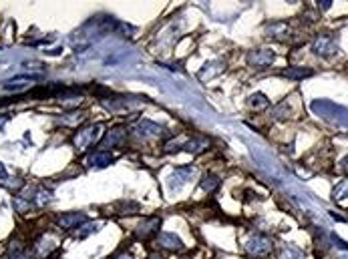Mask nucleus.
<instances>
[{"mask_svg":"<svg viewBox=\"0 0 348 259\" xmlns=\"http://www.w3.org/2000/svg\"><path fill=\"white\" fill-rule=\"evenodd\" d=\"M312 113L316 117H320L322 121L336 125V127H348V109L342 105H336L328 99H316L310 105Z\"/></svg>","mask_w":348,"mask_h":259,"instance_id":"1","label":"nucleus"},{"mask_svg":"<svg viewBox=\"0 0 348 259\" xmlns=\"http://www.w3.org/2000/svg\"><path fill=\"white\" fill-rule=\"evenodd\" d=\"M244 249H246L248 257H252V259H264V257H268V255L272 253V249H274V243H272V239H270L268 235L256 233V235H252V237H250V239L246 241Z\"/></svg>","mask_w":348,"mask_h":259,"instance_id":"2","label":"nucleus"},{"mask_svg":"<svg viewBox=\"0 0 348 259\" xmlns=\"http://www.w3.org/2000/svg\"><path fill=\"white\" fill-rule=\"evenodd\" d=\"M103 129L101 125H87L83 129H79L73 135V145L77 151H87L91 145H95L99 141V131Z\"/></svg>","mask_w":348,"mask_h":259,"instance_id":"3","label":"nucleus"},{"mask_svg":"<svg viewBox=\"0 0 348 259\" xmlns=\"http://www.w3.org/2000/svg\"><path fill=\"white\" fill-rule=\"evenodd\" d=\"M312 52L318 54V56H332L338 52V42L332 34H318L314 40H312Z\"/></svg>","mask_w":348,"mask_h":259,"instance_id":"4","label":"nucleus"},{"mask_svg":"<svg viewBox=\"0 0 348 259\" xmlns=\"http://www.w3.org/2000/svg\"><path fill=\"white\" fill-rule=\"evenodd\" d=\"M274 60H276V52L272 48H256V50L248 52V64L258 71L272 67Z\"/></svg>","mask_w":348,"mask_h":259,"instance_id":"5","label":"nucleus"},{"mask_svg":"<svg viewBox=\"0 0 348 259\" xmlns=\"http://www.w3.org/2000/svg\"><path fill=\"white\" fill-rule=\"evenodd\" d=\"M159 227H161V217H157V215H153V217H145V219L137 225L135 235H137V239L147 241L149 237H153V235H157V233H159Z\"/></svg>","mask_w":348,"mask_h":259,"instance_id":"6","label":"nucleus"},{"mask_svg":"<svg viewBox=\"0 0 348 259\" xmlns=\"http://www.w3.org/2000/svg\"><path fill=\"white\" fill-rule=\"evenodd\" d=\"M125 137H127V129H125V127H113V129L101 139V143H99V145H101V151L113 149V147L121 145V143L125 141Z\"/></svg>","mask_w":348,"mask_h":259,"instance_id":"7","label":"nucleus"},{"mask_svg":"<svg viewBox=\"0 0 348 259\" xmlns=\"http://www.w3.org/2000/svg\"><path fill=\"white\" fill-rule=\"evenodd\" d=\"M85 221H87L85 213H63L56 217V225L61 229H75V227L83 225Z\"/></svg>","mask_w":348,"mask_h":259,"instance_id":"8","label":"nucleus"},{"mask_svg":"<svg viewBox=\"0 0 348 259\" xmlns=\"http://www.w3.org/2000/svg\"><path fill=\"white\" fill-rule=\"evenodd\" d=\"M54 249H56V239H54L52 235H42V237L34 243V255H38V257H46V255H50Z\"/></svg>","mask_w":348,"mask_h":259,"instance_id":"9","label":"nucleus"},{"mask_svg":"<svg viewBox=\"0 0 348 259\" xmlns=\"http://www.w3.org/2000/svg\"><path fill=\"white\" fill-rule=\"evenodd\" d=\"M40 79V75H20V77H14V79H10V81H6V83H2V87L6 89V91H24L28 85L26 83H32V81H38Z\"/></svg>","mask_w":348,"mask_h":259,"instance_id":"10","label":"nucleus"},{"mask_svg":"<svg viewBox=\"0 0 348 259\" xmlns=\"http://www.w3.org/2000/svg\"><path fill=\"white\" fill-rule=\"evenodd\" d=\"M101 103H103L105 109H109V111H113V113L129 111V109L135 105V101H129V99H125V97H113V99L109 97V99H103Z\"/></svg>","mask_w":348,"mask_h":259,"instance_id":"11","label":"nucleus"},{"mask_svg":"<svg viewBox=\"0 0 348 259\" xmlns=\"http://www.w3.org/2000/svg\"><path fill=\"white\" fill-rule=\"evenodd\" d=\"M157 243H159V247H163L167 251H181L183 249V243L175 233H159Z\"/></svg>","mask_w":348,"mask_h":259,"instance_id":"12","label":"nucleus"},{"mask_svg":"<svg viewBox=\"0 0 348 259\" xmlns=\"http://www.w3.org/2000/svg\"><path fill=\"white\" fill-rule=\"evenodd\" d=\"M266 34L276 40H284L290 36V26L286 22H270L266 24Z\"/></svg>","mask_w":348,"mask_h":259,"instance_id":"13","label":"nucleus"},{"mask_svg":"<svg viewBox=\"0 0 348 259\" xmlns=\"http://www.w3.org/2000/svg\"><path fill=\"white\" fill-rule=\"evenodd\" d=\"M207 147H209V139L207 137H193V139L185 141L183 151H187L191 155H201L203 151H207Z\"/></svg>","mask_w":348,"mask_h":259,"instance_id":"14","label":"nucleus"},{"mask_svg":"<svg viewBox=\"0 0 348 259\" xmlns=\"http://www.w3.org/2000/svg\"><path fill=\"white\" fill-rule=\"evenodd\" d=\"M30 257H32V253L28 251V247L20 239L10 241V245H8V259H30Z\"/></svg>","mask_w":348,"mask_h":259,"instance_id":"15","label":"nucleus"},{"mask_svg":"<svg viewBox=\"0 0 348 259\" xmlns=\"http://www.w3.org/2000/svg\"><path fill=\"white\" fill-rule=\"evenodd\" d=\"M221 71H223V62H221V60H211V62H207V64L197 73V79H199V81H209V79L217 77Z\"/></svg>","mask_w":348,"mask_h":259,"instance_id":"16","label":"nucleus"},{"mask_svg":"<svg viewBox=\"0 0 348 259\" xmlns=\"http://www.w3.org/2000/svg\"><path fill=\"white\" fill-rule=\"evenodd\" d=\"M191 175H193V167H179V169H175L169 187H171V189H179V185L187 183V181L191 179Z\"/></svg>","mask_w":348,"mask_h":259,"instance_id":"17","label":"nucleus"},{"mask_svg":"<svg viewBox=\"0 0 348 259\" xmlns=\"http://www.w3.org/2000/svg\"><path fill=\"white\" fill-rule=\"evenodd\" d=\"M113 161H115V157H113L109 151H95V153L91 155V159H89V163H91L93 167H99V169L109 167Z\"/></svg>","mask_w":348,"mask_h":259,"instance_id":"18","label":"nucleus"},{"mask_svg":"<svg viewBox=\"0 0 348 259\" xmlns=\"http://www.w3.org/2000/svg\"><path fill=\"white\" fill-rule=\"evenodd\" d=\"M137 133H139V135H145V137H159V135L163 133V129H161L157 123L143 119V121H139V125H137Z\"/></svg>","mask_w":348,"mask_h":259,"instance_id":"19","label":"nucleus"},{"mask_svg":"<svg viewBox=\"0 0 348 259\" xmlns=\"http://www.w3.org/2000/svg\"><path fill=\"white\" fill-rule=\"evenodd\" d=\"M314 71L312 69H304V67H290L286 71H282V77H288V79H294V81H300V79H308L312 77Z\"/></svg>","mask_w":348,"mask_h":259,"instance_id":"20","label":"nucleus"},{"mask_svg":"<svg viewBox=\"0 0 348 259\" xmlns=\"http://www.w3.org/2000/svg\"><path fill=\"white\" fill-rule=\"evenodd\" d=\"M199 187H201L203 191H207V193H213V191L219 189V179H217L215 175H211V173H205V175L201 177V181H199Z\"/></svg>","mask_w":348,"mask_h":259,"instance_id":"21","label":"nucleus"},{"mask_svg":"<svg viewBox=\"0 0 348 259\" xmlns=\"http://www.w3.org/2000/svg\"><path fill=\"white\" fill-rule=\"evenodd\" d=\"M248 105H250L254 111H264V109H268V107H270V101H268V97H266L264 93H256V95H252V97H250Z\"/></svg>","mask_w":348,"mask_h":259,"instance_id":"22","label":"nucleus"},{"mask_svg":"<svg viewBox=\"0 0 348 259\" xmlns=\"http://www.w3.org/2000/svg\"><path fill=\"white\" fill-rule=\"evenodd\" d=\"M278 259H304V253L292 245H284L278 253Z\"/></svg>","mask_w":348,"mask_h":259,"instance_id":"23","label":"nucleus"},{"mask_svg":"<svg viewBox=\"0 0 348 259\" xmlns=\"http://www.w3.org/2000/svg\"><path fill=\"white\" fill-rule=\"evenodd\" d=\"M348 197V179H344V181H340L334 189H332V199L334 201H342V199H346Z\"/></svg>","mask_w":348,"mask_h":259,"instance_id":"24","label":"nucleus"},{"mask_svg":"<svg viewBox=\"0 0 348 259\" xmlns=\"http://www.w3.org/2000/svg\"><path fill=\"white\" fill-rule=\"evenodd\" d=\"M83 121V115L79 113V111H71V113H67L65 117H61V123L63 125H79Z\"/></svg>","mask_w":348,"mask_h":259,"instance_id":"25","label":"nucleus"},{"mask_svg":"<svg viewBox=\"0 0 348 259\" xmlns=\"http://www.w3.org/2000/svg\"><path fill=\"white\" fill-rule=\"evenodd\" d=\"M99 227H101L99 223H87V221H85V223H83V225L79 227V231H77V237H81V239H83V237H87V235L95 233V231H97Z\"/></svg>","mask_w":348,"mask_h":259,"instance_id":"26","label":"nucleus"},{"mask_svg":"<svg viewBox=\"0 0 348 259\" xmlns=\"http://www.w3.org/2000/svg\"><path fill=\"white\" fill-rule=\"evenodd\" d=\"M288 113H290L288 103H280V105L272 111V119H276V121H280V119H288Z\"/></svg>","mask_w":348,"mask_h":259,"instance_id":"27","label":"nucleus"},{"mask_svg":"<svg viewBox=\"0 0 348 259\" xmlns=\"http://www.w3.org/2000/svg\"><path fill=\"white\" fill-rule=\"evenodd\" d=\"M14 207H16L18 213H24L30 207V201H24L22 197H14Z\"/></svg>","mask_w":348,"mask_h":259,"instance_id":"28","label":"nucleus"},{"mask_svg":"<svg viewBox=\"0 0 348 259\" xmlns=\"http://www.w3.org/2000/svg\"><path fill=\"white\" fill-rule=\"evenodd\" d=\"M183 141H171V143H167L165 145V153H173V151H179V149H183Z\"/></svg>","mask_w":348,"mask_h":259,"instance_id":"29","label":"nucleus"},{"mask_svg":"<svg viewBox=\"0 0 348 259\" xmlns=\"http://www.w3.org/2000/svg\"><path fill=\"white\" fill-rule=\"evenodd\" d=\"M48 201H50V195H48V193H44V191H40V193H38L36 203H38V205H44V203H48Z\"/></svg>","mask_w":348,"mask_h":259,"instance_id":"30","label":"nucleus"},{"mask_svg":"<svg viewBox=\"0 0 348 259\" xmlns=\"http://www.w3.org/2000/svg\"><path fill=\"white\" fill-rule=\"evenodd\" d=\"M332 241H334V243H338V247H342V249H346V251H348V243H346V241H342L340 237L332 235Z\"/></svg>","mask_w":348,"mask_h":259,"instance_id":"31","label":"nucleus"},{"mask_svg":"<svg viewBox=\"0 0 348 259\" xmlns=\"http://www.w3.org/2000/svg\"><path fill=\"white\" fill-rule=\"evenodd\" d=\"M330 6H332L330 0H320V2H318V8H320V10H328Z\"/></svg>","mask_w":348,"mask_h":259,"instance_id":"32","label":"nucleus"},{"mask_svg":"<svg viewBox=\"0 0 348 259\" xmlns=\"http://www.w3.org/2000/svg\"><path fill=\"white\" fill-rule=\"evenodd\" d=\"M340 171H344V173H348V157H344V159L340 161Z\"/></svg>","mask_w":348,"mask_h":259,"instance_id":"33","label":"nucleus"},{"mask_svg":"<svg viewBox=\"0 0 348 259\" xmlns=\"http://www.w3.org/2000/svg\"><path fill=\"white\" fill-rule=\"evenodd\" d=\"M115 259H133V255H131V253H121L119 257H115Z\"/></svg>","mask_w":348,"mask_h":259,"instance_id":"34","label":"nucleus"},{"mask_svg":"<svg viewBox=\"0 0 348 259\" xmlns=\"http://www.w3.org/2000/svg\"><path fill=\"white\" fill-rule=\"evenodd\" d=\"M6 177V169L2 167V163H0V179H4Z\"/></svg>","mask_w":348,"mask_h":259,"instance_id":"35","label":"nucleus"},{"mask_svg":"<svg viewBox=\"0 0 348 259\" xmlns=\"http://www.w3.org/2000/svg\"><path fill=\"white\" fill-rule=\"evenodd\" d=\"M149 259H163V257H161L159 253H151V255H149Z\"/></svg>","mask_w":348,"mask_h":259,"instance_id":"36","label":"nucleus"}]
</instances>
